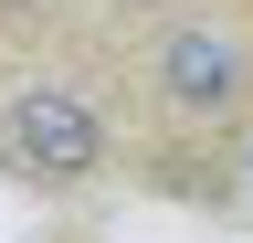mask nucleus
<instances>
[{
    "label": "nucleus",
    "instance_id": "f257e3e1",
    "mask_svg": "<svg viewBox=\"0 0 253 243\" xmlns=\"http://www.w3.org/2000/svg\"><path fill=\"white\" fill-rule=\"evenodd\" d=\"M148 85L179 127H232L253 106V43L211 11H158L148 21Z\"/></svg>",
    "mask_w": 253,
    "mask_h": 243
},
{
    "label": "nucleus",
    "instance_id": "f03ea898",
    "mask_svg": "<svg viewBox=\"0 0 253 243\" xmlns=\"http://www.w3.org/2000/svg\"><path fill=\"white\" fill-rule=\"evenodd\" d=\"M106 106L74 96V85H21L11 106H0V169L32 180V191H74V180L106 169Z\"/></svg>",
    "mask_w": 253,
    "mask_h": 243
}]
</instances>
